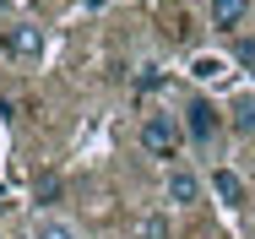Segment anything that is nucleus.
<instances>
[{"label":"nucleus","instance_id":"1","mask_svg":"<svg viewBox=\"0 0 255 239\" xmlns=\"http://www.w3.org/2000/svg\"><path fill=\"white\" fill-rule=\"evenodd\" d=\"M179 136H185V131H179L174 114H147V120H141V147H147L152 158H163V163L179 158Z\"/></svg>","mask_w":255,"mask_h":239},{"label":"nucleus","instance_id":"2","mask_svg":"<svg viewBox=\"0 0 255 239\" xmlns=\"http://www.w3.org/2000/svg\"><path fill=\"white\" fill-rule=\"evenodd\" d=\"M0 49H5L11 60L33 65V60L44 54V27H38V22H11V27L0 33Z\"/></svg>","mask_w":255,"mask_h":239},{"label":"nucleus","instance_id":"3","mask_svg":"<svg viewBox=\"0 0 255 239\" xmlns=\"http://www.w3.org/2000/svg\"><path fill=\"white\" fill-rule=\"evenodd\" d=\"M217 131H223V114H217L206 98H190V103H185V136L201 142V147H212V142H217Z\"/></svg>","mask_w":255,"mask_h":239},{"label":"nucleus","instance_id":"4","mask_svg":"<svg viewBox=\"0 0 255 239\" xmlns=\"http://www.w3.org/2000/svg\"><path fill=\"white\" fill-rule=\"evenodd\" d=\"M163 196H168V207H196V201H201V180H196V169L174 163L168 180H163Z\"/></svg>","mask_w":255,"mask_h":239},{"label":"nucleus","instance_id":"5","mask_svg":"<svg viewBox=\"0 0 255 239\" xmlns=\"http://www.w3.org/2000/svg\"><path fill=\"white\" fill-rule=\"evenodd\" d=\"M206 16L217 33H239L250 22V0H206Z\"/></svg>","mask_w":255,"mask_h":239},{"label":"nucleus","instance_id":"6","mask_svg":"<svg viewBox=\"0 0 255 239\" xmlns=\"http://www.w3.org/2000/svg\"><path fill=\"white\" fill-rule=\"evenodd\" d=\"M212 191L223 196L228 207H245V180H239L234 169H212Z\"/></svg>","mask_w":255,"mask_h":239},{"label":"nucleus","instance_id":"7","mask_svg":"<svg viewBox=\"0 0 255 239\" xmlns=\"http://www.w3.org/2000/svg\"><path fill=\"white\" fill-rule=\"evenodd\" d=\"M33 239H82L71 218H38L33 223Z\"/></svg>","mask_w":255,"mask_h":239},{"label":"nucleus","instance_id":"8","mask_svg":"<svg viewBox=\"0 0 255 239\" xmlns=\"http://www.w3.org/2000/svg\"><path fill=\"white\" fill-rule=\"evenodd\" d=\"M141 239H174L168 212H147V218H141Z\"/></svg>","mask_w":255,"mask_h":239},{"label":"nucleus","instance_id":"9","mask_svg":"<svg viewBox=\"0 0 255 239\" xmlns=\"http://www.w3.org/2000/svg\"><path fill=\"white\" fill-rule=\"evenodd\" d=\"M234 125H239L245 136H255V93L239 98V109H234Z\"/></svg>","mask_w":255,"mask_h":239},{"label":"nucleus","instance_id":"10","mask_svg":"<svg viewBox=\"0 0 255 239\" xmlns=\"http://www.w3.org/2000/svg\"><path fill=\"white\" fill-rule=\"evenodd\" d=\"M33 196H38V201H54V196H60V174H49V169H44V174L33 180Z\"/></svg>","mask_w":255,"mask_h":239},{"label":"nucleus","instance_id":"11","mask_svg":"<svg viewBox=\"0 0 255 239\" xmlns=\"http://www.w3.org/2000/svg\"><path fill=\"white\" fill-rule=\"evenodd\" d=\"M239 60H245V65H255V44H239Z\"/></svg>","mask_w":255,"mask_h":239},{"label":"nucleus","instance_id":"12","mask_svg":"<svg viewBox=\"0 0 255 239\" xmlns=\"http://www.w3.org/2000/svg\"><path fill=\"white\" fill-rule=\"evenodd\" d=\"M5 11H11V0H0V16H5Z\"/></svg>","mask_w":255,"mask_h":239}]
</instances>
